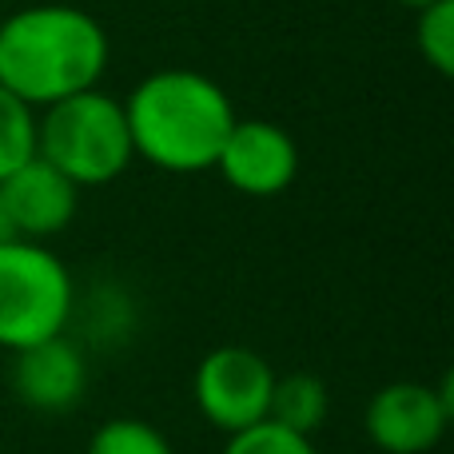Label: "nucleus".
<instances>
[{
	"mask_svg": "<svg viewBox=\"0 0 454 454\" xmlns=\"http://www.w3.org/2000/svg\"><path fill=\"white\" fill-rule=\"evenodd\" d=\"M108 56L104 24L76 4H28L0 16V88L32 112L100 88Z\"/></svg>",
	"mask_w": 454,
	"mask_h": 454,
	"instance_id": "nucleus-1",
	"label": "nucleus"
},
{
	"mask_svg": "<svg viewBox=\"0 0 454 454\" xmlns=\"http://www.w3.org/2000/svg\"><path fill=\"white\" fill-rule=\"evenodd\" d=\"M120 104L136 160L176 176L215 172L227 132L239 120L231 96L196 68L152 72Z\"/></svg>",
	"mask_w": 454,
	"mask_h": 454,
	"instance_id": "nucleus-2",
	"label": "nucleus"
},
{
	"mask_svg": "<svg viewBox=\"0 0 454 454\" xmlns=\"http://www.w3.org/2000/svg\"><path fill=\"white\" fill-rule=\"evenodd\" d=\"M36 156L68 176L76 188H104L120 180L136 160L124 104L92 92L56 100L36 112Z\"/></svg>",
	"mask_w": 454,
	"mask_h": 454,
	"instance_id": "nucleus-3",
	"label": "nucleus"
},
{
	"mask_svg": "<svg viewBox=\"0 0 454 454\" xmlns=\"http://www.w3.org/2000/svg\"><path fill=\"white\" fill-rule=\"evenodd\" d=\"M76 283L56 251L32 239L0 243V351L68 335Z\"/></svg>",
	"mask_w": 454,
	"mask_h": 454,
	"instance_id": "nucleus-4",
	"label": "nucleus"
},
{
	"mask_svg": "<svg viewBox=\"0 0 454 454\" xmlns=\"http://www.w3.org/2000/svg\"><path fill=\"white\" fill-rule=\"evenodd\" d=\"M271 387L275 367L263 355L251 347L227 343L200 359L196 375H192V399L215 431L235 434L267 419Z\"/></svg>",
	"mask_w": 454,
	"mask_h": 454,
	"instance_id": "nucleus-5",
	"label": "nucleus"
},
{
	"mask_svg": "<svg viewBox=\"0 0 454 454\" xmlns=\"http://www.w3.org/2000/svg\"><path fill=\"white\" fill-rule=\"evenodd\" d=\"M450 415V379H442L439 387L399 379V383H387L371 395L363 427H367V439L383 454H427L447 434Z\"/></svg>",
	"mask_w": 454,
	"mask_h": 454,
	"instance_id": "nucleus-6",
	"label": "nucleus"
},
{
	"mask_svg": "<svg viewBox=\"0 0 454 454\" xmlns=\"http://www.w3.org/2000/svg\"><path fill=\"white\" fill-rule=\"evenodd\" d=\"M215 172L239 196H283L299 176V144L287 128L271 124V120H235L220 160H215Z\"/></svg>",
	"mask_w": 454,
	"mask_h": 454,
	"instance_id": "nucleus-7",
	"label": "nucleus"
},
{
	"mask_svg": "<svg viewBox=\"0 0 454 454\" xmlns=\"http://www.w3.org/2000/svg\"><path fill=\"white\" fill-rule=\"evenodd\" d=\"M8 391L16 403L36 415H64L80 407L88 395V359L68 335L32 343L24 351H12L8 363Z\"/></svg>",
	"mask_w": 454,
	"mask_h": 454,
	"instance_id": "nucleus-8",
	"label": "nucleus"
},
{
	"mask_svg": "<svg viewBox=\"0 0 454 454\" xmlns=\"http://www.w3.org/2000/svg\"><path fill=\"white\" fill-rule=\"evenodd\" d=\"M0 204L8 212L16 239L48 243L52 235L68 231L80 212V188L60 176L40 156L24 160L12 176L0 180Z\"/></svg>",
	"mask_w": 454,
	"mask_h": 454,
	"instance_id": "nucleus-9",
	"label": "nucleus"
},
{
	"mask_svg": "<svg viewBox=\"0 0 454 454\" xmlns=\"http://www.w3.org/2000/svg\"><path fill=\"white\" fill-rule=\"evenodd\" d=\"M327 415H331V391L319 375H307V371L275 375L271 407H267V419L275 427H287V431L315 439V431L327 423Z\"/></svg>",
	"mask_w": 454,
	"mask_h": 454,
	"instance_id": "nucleus-10",
	"label": "nucleus"
},
{
	"mask_svg": "<svg viewBox=\"0 0 454 454\" xmlns=\"http://www.w3.org/2000/svg\"><path fill=\"white\" fill-rule=\"evenodd\" d=\"M84 454H176V447L148 419L124 415V419H108L104 427H96Z\"/></svg>",
	"mask_w": 454,
	"mask_h": 454,
	"instance_id": "nucleus-11",
	"label": "nucleus"
},
{
	"mask_svg": "<svg viewBox=\"0 0 454 454\" xmlns=\"http://www.w3.org/2000/svg\"><path fill=\"white\" fill-rule=\"evenodd\" d=\"M36 156V112L0 88V180Z\"/></svg>",
	"mask_w": 454,
	"mask_h": 454,
	"instance_id": "nucleus-12",
	"label": "nucleus"
},
{
	"mask_svg": "<svg viewBox=\"0 0 454 454\" xmlns=\"http://www.w3.org/2000/svg\"><path fill=\"white\" fill-rule=\"evenodd\" d=\"M415 48L427 68L454 76V0H439L415 12Z\"/></svg>",
	"mask_w": 454,
	"mask_h": 454,
	"instance_id": "nucleus-13",
	"label": "nucleus"
},
{
	"mask_svg": "<svg viewBox=\"0 0 454 454\" xmlns=\"http://www.w3.org/2000/svg\"><path fill=\"white\" fill-rule=\"evenodd\" d=\"M220 454H319V447L307 434H295L287 427H275L271 419H263V423L247 427V431L227 434Z\"/></svg>",
	"mask_w": 454,
	"mask_h": 454,
	"instance_id": "nucleus-14",
	"label": "nucleus"
},
{
	"mask_svg": "<svg viewBox=\"0 0 454 454\" xmlns=\"http://www.w3.org/2000/svg\"><path fill=\"white\" fill-rule=\"evenodd\" d=\"M8 239H16V231H12V223H8L4 204H0V243H8Z\"/></svg>",
	"mask_w": 454,
	"mask_h": 454,
	"instance_id": "nucleus-15",
	"label": "nucleus"
},
{
	"mask_svg": "<svg viewBox=\"0 0 454 454\" xmlns=\"http://www.w3.org/2000/svg\"><path fill=\"white\" fill-rule=\"evenodd\" d=\"M403 8H411V12H419V8H431V4H439V0H399Z\"/></svg>",
	"mask_w": 454,
	"mask_h": 454,
	"instance_id": "nucleus-16",
	"label": "nucleus"
}]
</instances>
